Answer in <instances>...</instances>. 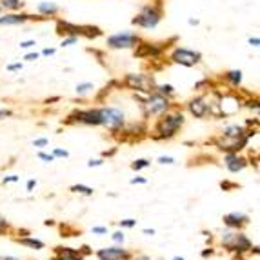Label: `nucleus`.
<instances>
[{
	"label": "nucleus",
	"mask_w": 260,
	"mask_h": 260,
	"mask_svg": "<svg viewBox=\"0 0 260 260\" xmlns=\"http://www.w3.org/2000/svg\"><path fill=\"white\" fill-rule=\"evenodd\" d=\"M225 166H228V169H230L231 173H237V171H242L246 168L247 160L246 158H240L237 153H228L225 155Z\"/></svg>",
	"instance_id": "obj_14"
},
{
	"label": "nucleus",
	"mask_w": 260,
	"mask_h": 260,
	"mask_svg": "<svg viewBox=\"0 0 260 260\" xmlns=\"http://www.w3.org/2000/svg\"><path fill=\"white\" fill-rule=\"evenodd\" d=\"M78 40V37H64V39H62V48H70V46H73L75 42H77Z\"/></svg>",
	"instance_id": "obj_27"
},
{
	"label": "nucleus",
	"mask_w": 260,
	"mask_h": 260,
	"mask_svg": "<svg viewBox=\"0 0 260 260\" xmlns=\"http://www.w3.org/2000/svg\"><path fill=\"white\" fill-rule=\"evenodd\" d=\"M8 70H9V71H17V70H22V64H20V62H17V64H9V66H8Z\"/></svg>",
	"instance_id": "obj_41"
},
{
	"label": "nucleus",
	"mask_w": 260,
	"mask_h": 260,
	"mask_svg": "<svg viewBox=\"0 0 260 260\" xmlns=\"http://www.w3.org/2000/svg\"><path fill=\"white\" fill-rule=\"evenodd\" d=\"M53 156H64V158H66V156H70V153L66 151V149H58V148H56L55 151H53Z\"/></svg>",
	"instance_id": "obj_33"
},
{
	"label": "nucleus",
	"mask_w": 260,
	"mask_h": 260,
	"mask_svg": "<svg viewBox=\"0 0 260 260\" xmlns=\"http://www.w3.org/2000/svg\"><path fill=\"white\" fill-rule=\"evenodd\" d=\"M33 46H37L35 40H26V42H20V48L22 49H29V48H33Z\"/></svg>",
	"instance_id": "obj_30"
},
{
	"label": "nucleus",
	"mask_w": 260,
	"mask_h": 260,
	"mask_svg": "<svg viewBox=\"0 0 260 260\" xmlns=\"http://www.w3.org/2000/svg\"><path fill=\"white\" fill-rule=\"evenodd\" d=\"M0 13H2V8H0Z\"/></svg>",
	"instance_id": "obj_54"
},
{
	"label": "nucleus",
	"mask_w": 260,
	"mask_h": 260,
	"mask_svg": "<svg viewBox=\"0 0 260 260\" xmlns=\"http://www.w3.org/2000/svg\"><path fill=\"white\" fill-rule=\"evenodd\" d=\"M164 46L168 48V42L164 44H151V42H144V40H140L137 46H135V51L133 55L137 56V58H148V56H158L162 51H164Z\"/></svg>",
	"instance_id": "obj_10"
},
{
	"label": "nucleus",
	"mask_w": 260,
	"mask_h": 260,
	"mask_svg": "<svg viewBox=\"0 0 260 260\" xmlns=\"http://www.w3.org/2000/svg\"><path fill=\"white\" fill-rule=\"evenodd\" d=\"M56 35L60 37H80V26L78 24H71L68 20H56Z\"/></svg>",
	"instance_id": "obj_12"
},
{
	"label": "nucleus",
	"mask_w": 260,
	"mask_h": 260,
	"mask_svg": "<svg viewBox=\"0 0 260 260\" xmlns=\"http://www.w3.org/2000/svg\"><path fill=\"white\" fill-rule=\"evenodd\" d=\"M55 258L51 260H82L84 256L80 255V251L71 249V247H55Z\"/></svg>",
	"instance_id": "obj_16"
},
{
	"label": "nucleus",
	"mask_w": 260,
	"mask_h": 260,
	"mask_svg": "<svg viewBox=\"0 0 260 260\" xmlns=\"http://www.w3.org/2000/svg\"><path fill=\"white\" fill-rule=\"evenodd\" d=\"M173 260H184V258H182V256H175Z\"/></svg>",
	"instance_id": "obj_53"
},
{
	"label": "nucleus",
	"mask_w": 260,
	"mask_h": 260,
	"mask_svg": "<svg viewBox=\"0 0 260 260\" xmlns=\"http://www.w3.org/2000/svg\"><path fill=\"white\" fill-rule=\"evenodd\" d=\"M39 53H37V51H33V53H27V55L26 56H24V60H37V58H39Z\"/></svg>",
	"instance_id": "obj_35"
},
{
	"label": "nucleus",
	"mask_w": 260,
	"mask_h": 260,
	"mask_svg": "<svg viewBox=\"0 0 260 260\" xmlns=\"http://www.w3.org/2000/svg\"><path fill=\"white\" fill-rule=\"evenodd\" d=\"M122 86L135 89V91H144V93H153L155 91V80L151 77H146L142 73H129L124 77Z\"/></svg>",
	"instance_id": "obj_6"
},
{
	"label": "nucleus",
	"mask_w": 260,
	"mask_h": 260,
	"mask_svg": "<svg viewBox=\"0 0 260 260\" xmlns=\"http://www.w3.org/2000/svg\"><path fill=\"white\" fill-rule=\"evenodd\" d=\"M39 158H42V160H46V162H53V160H55V156L48 155V153H39Z\"/></svg>",
	"instance_id": "obj_32"
},
{
	"label": "nucleus",
	"mask_w": 260,
	"mask_h": 260,
	"mask_svg": "<svg viewBox=\"0 0 260 260\" xmlns=\"http://www.w3.org/2000/svg\"><path fill=\"white\" fill-rule=\"evenodd\" d=\"M46 144H48V139H39L33 142V146H35V148H42V146H46Z\"/></svg>",
	"instance_id": "obj_37"
},
{
	"label": "nucleus",
	"mask_w": 260,
	"mask_h": 260,
	"mask_svg": "<svg viewBox=\"0 0 260 260\" xmlns=\"http://www.w3.org/2000/svg\"><path fill=\"white\" fill-rule=\"evenodd\" d=\"M247 215L244 213H230V215H225L224 217V224L230 225V228H242V225L247 224Z\"/></svg>",
	"instance_id": "obj_17"
},
{
	"label": "nucleus",
	"mask_w": 260,
	"mask_h": 260,
	"mask_svg": "<svg viewBox=\"0 0 260 260\" xmlns=\"http://www.w3.org/2000/svg\"><path fill=\"white\" fill-rule=\"evenodd\" d=\"M73 193H80V195H93V187L82 186V184H77V186H71Z\"/></svg>",
	"instance_id": "obj_24"
},
{
	"label": "nucleus",
	"mask_w": 260,
	"mask_h": 260,
	"mask_svg": "<svg viewBox=\"0 0 260 260\" xmlns=\"http://www.w3.org/2000/svg\"><path fill=\"white\" fill-rule=\"evenodd\" d=\"M89 89H93V84L91 82L78 84V86H77V93H78V95H84V93H87Z\"/></svg>",
	"instance_id": "obj_26"
},
{
	"label": "nucleus",
	"mask_w": 260,
	"mask_h": 260,
	"mask_svg": "<svg viewBox=\"0 0 260 260\" xmlns=\"http://www.w3.org/2000/svg\"><path fill=\"white\" fill-rule=\"evenodd\" d=\"M37 186V182H35V180H29V182H27V189H33V187H35Z\"/></svg>",
	"instance_id": "obj_47"
},
{
	"label": "nucleus",
	"mask_w": 260,
	"mask_h": 260,
	"mask_svg": "<svg viewBox=\"0 0 260 260\" xmlns=\"http://www.w3.org/2000/svg\"><path fill=\"white\" fill-rule=\"evenodd\" d=\"M93 233H108V230H106V228H93Z\"/></svg>",
	"instance_id": "obj_45"
},
{
	"label": "nucleus",
	"mask_w": 260,
	"mask_h": 260,
	"mask_svg": "<svg viewBox=\"0 0 260 260\" xmlns=\"http://www.w3.org/2000/svg\"><path fill=\"white\" fill-rule=\"evenodd\" d=\"M131 184H146V178H142V177L131 178Z\"/></svg>",
	"instance_id": "obj_43"
},
{
	"label": "nucleus",
	"mask_w": 260,
	"mask_h": 260,
	"mask_svg": "<svg viewBox=\"0 0 260 260\" xmlns=\"http://www.w3.org/2000/svg\"><path fill=\"white\" fill-rule=\"evenodd\" d=\"M184 124V117L180 113H173V115H164L160 120L156 122L155 126V135H153V139L158 140V139H171L175 137L180 127Z\"/></svg>",
	"instance_id": "obj_2"
},
{
	"label": "nucleus",
	"mask_w": 260,
	"mask_h": 260,
	"mask_svg": "<svg viewBox=\"0 0 260 260\" xmlns=\"http://www.w3.org/2000/svg\"><path fill=\"white\" fill-rule=\"evenodd\" d=\"M224 78L231 84V86H239V84L242 82V71L240 70L228 71V73H224Z\"/></svg>",
	"instance_id": "obj_21"
},
{
	"label": "nucleus",
	"mask_w": 260,
	"mask_h": 260,
	"mask_svg": "<svg viewBox=\"0 0 260 260\" xmlns=\"http://www.w3.org/2000/svg\"><path fill=\"white\" fill-rule=\"evenodd\" d=\"M155 91L160 93V95H164V96H171L175 93V87L169 86V84H160V86H155Z\"/></svg>",
	"instance_id": "obj_23"
},
{
	"label": "nucleus",
	"mask_w": 260,
	"mask_h": 260,
	"mask_svg": "<svg viewBox=\"0 0 260 260\" xmlns=\"http://www.w3.org/2000/svg\"><path fill=\"white\" fill-rule=\"evenodd\" d=\"M100 117V126H108L109 129L117 131L124 126V113L117 108H102L99 109Z\"/></svg>",
	"instance_id": "obj_8"
},
{
	"label": "nucleus",
	"mask_w": 260,
	"mask_h": 260,
	"mask_svg": "<svg viewBox=\"0 0 260 260\" xmlns=\"http://www.w3.org/2000/svg\"><path fill=\"white\" fill-rule=\"evenodd\" d=\"M6 230H8V222L4 218H0V233H4Z\"/></svg>",
	"instance_id": "obj_42"
},
{
	"label": "nucleus",
	"mask_w": 260,
	"mask_h": 260,
	"mask_svg": "<svg viewBox=\"0 0 260 260\" xmlns=\"http://www.w3.org/2000/svg\"><path fill=\"white\" fill-rule=\"evenodd\" d=\"M29 20H48L46 17L39 15V17H33V15H27V13H20V11H11V13H6V15H0V26H20L24 22H29Z\"/></svg>",
	"instance_id": "obj_9"
},
{
	"label": "nucleus",
	"mask_w": 260,
	"mask_h": 260,
	"mask_svg": "<svg viewBox=\"0 0 260 260\" xmlns=\"http://www.w3.org/2000/svg\"><path fill=\"white\" fill-rule=\"evenodd\" d=\"M249 44H251L253 48H258V46H260V39H258V37H251V39H249Z\"/></svg>",
	"instance_id": "obj_40"
},
{
	"label": "nucleus",
	"mask_w": 260,
	"mask_h": 260,
	"mask_svg": "<svg viewBox=\"0 0 260 260\" xmlns=\"http://www.w3.org/2000/svg\"><path fill=\"white\" fill-rule=\"evenodd\" d=\"M24 6H26L24 0H0V8L6 11H20L24 9Z\"/></svg>",
	"instance_id": "obj_19"
},
{
	"label": "nucleus",
	"mask_w": 260,
	"mask_h": 260,
	"mask_svg": "<svg viewBox=\"0 0 260 260\" xmlns=\"http://www.w3.org/2000/svg\"><path fill=\"white\" fill-rule=\"evenodd\" d=\"M162 17H164V0H155L151 4L144 6L140 13L131 18V24L144 29H153L160 24Z\"/></svg>",
	"instance_id": "obj_1"
},
{
	"label": "nucleus",
	"mask_w": 260,
	"mask_h": 260,
	"mask_svg": "<svg viewBox=\"0 0 260 260\" xmlns=\"http://www.w3.org/2000/svg\"><path fill=\"white\" fill-rule=\"evenodd\" d=\"M11 115H13V113L9 111V109H0V120L6 117H11Z\"/></svg>",
	"instance_id": "obj_39"
},
{
	"label": "nucleus",
	"mask_w": 260,
	"mask_h": 260,
	"mask_svg": "<svg viewBox=\"0 0 260 260\" xmlns=\"http://www.w3.org/2000/svg\"><path fill=\"white\" fill-rule=\"evenodd\" d=\"M187 22H189V26H199V24H200L199 18H189Z\"/></svg>",
	"instance_id": "obj_46"
},
{
	"label": "nucleus",
	"mask_w": 260,
	"mask_h": 260,
	"mask_svg": "<svg viewBox=\"0 0 260 260\" xmlns=\"http://www.w3.org/2000/svg\"><path fill=\"white\" fill-rule=\"evenodd\" d=\"M37 11H39V15L46 17L48 20H51V18H56V15L60 13V8H58L55 2H40V4L37 6Z\"/></svg>",
	"instance_id": "obj_15"
},
{
	"label": "nucleus",
	"mask_w": 260,
	"mask_h": 260,
	"mask_svg": "<svg viewBox=\"0 0 260 260\" xmlns=\"http://www.w3.org/2000/svg\"><path fill=\"white\" fill-rule=\"evenodd\" d=\"M158 162H160V164H175V158H171V156H160Z\"/></svg>",
	"instance_id": "obj_34"
},
{
	"label": "nucleus",
	"mask_w": 260,
	"mask_h": 260,
	"mask_svg": "<svg viewBox=\"0 0 260 260\" xmlns=\"http://www.w3.org/2000/svg\"><path fill=\"white\" fill-rule=\"evenodd\" d=\"M17 242L22 244V246L33 247V249H44V242L42 240H37V239H18Z\"/></svg>",
	"instance_id": "obj_22"
},
{
	"label": "nucleus",
	"mask_w": 260,
	"mask_h": 260,
	"mask_svg": "<svg viewBox=\"0 0 260 260\" xmlns=\"http://www.w3.org/2000/svg\"><path fill=\"white\" fill-rule=\"evenodd\" d=\"M149 166V160H146V158H139V160H135L133 164H131V168L135 169V171H139V169H144Z\"/></svg>",
	"instance_id": "obj_25"
},
{
	"label": "nucleus",
	"mask_w": 260,
	"mask_h": 260,
	"mask_svg": "<svg viewBox=\"0 0 260 260\" xmlns=\"http://www.w3.org/2000/svg\"><path fill=\"white\" fill-rule=\"evenodd\" d=\"M211 255H213V249H211V247H209L208 251H204V253H202V256H211Z\"/></svg>",
	"instance_id": "obj_48"
},
{
	"label": "nucleus",
	"mask_w": 260,
	"mask_h": 260,
	"mask_svg": "<svg viewBox=\"0 0 260 260\" xmlns=\"http://www.w3.org/2000/svg\"><path fill=\"white\" fill-rule=\"evenodd\" d=\"M144 235H149V237H151V235H155V231H153V230H144Z\"/></svg>",
	"instance_id": "obj_49"
},
{
	"label": "nucleus",
	"mask_w": 260,
	"mask_h": 260,
	"mask_svg": "<svg viewBox=\"0 0 260 260\" xmlns=\"http://www.w3.org/2000/svg\"><path fill=\"white\" fill-rule=\"evenodd\" d=\"M233 260H242V256H240V253H239V256H235Z\"/></svg>",
	"instance_id": "obj_52"
},
{
	"label": "nucleus",
	"mask_w": 260,
	"mask_h": 260,
	"mask_svg": "<svg viewBox=\"0 0 260 260\" xmlns=\"http://www.w3.org/2000/svg\"><path fill=\"white\" fill-rule=\"evenodd\" d=\"M102 164H104V160H89V162H87V166H89V168H93V166L96 168V166H102Z\"/></svg>",
	"instance_id": "obj_44"
},
{
	"label": "nucleus",
	"mask_w": 260,
	"mask_h": 260,
	"mask_svg": "<svg viewBox=\"0 0 260 260\" xmlns=\"http://www.w3.org/2000/svg\"><path fill=\"white\" fill-rule=\"evenodd\" d=\"M111 239L115 240V242H124V233L117 231V233H113V235H111Z\"/></svg>",
	"instance_id": "obj_31"
},
{
	"label": "nucleus",
	"mask_w": 260,
	"mask_h": 260,
	"mask_svg": "<svg viewBox=\"0 0 260 260\" xmlns=\"http://www.w3.org/2000/svg\"><path fill=\"white\" fill-rule=\"evenodd\" d=\"M244 135H246V131H244L240 126H228L224 129V139H235V140H239V139H242Z\"/></svg>",
	"instance_id": "obj_20"
},
{
	"label": "nucleus",
	"mask_w": 260,
	"mask_h": 260,
	"mask_svg": "<svg viewBox=\"0 0 260 260\" xmlns=\"http://www.w3.org/2000/svg\"><path fill=\"white\" fill-rule=\"evenodd\" d=\"M104 35V31L100 29L99 26H93V24H84L80 26V37H86V39H99V37Z\"/></svg>",
	"instance_id": "obj_18"
},
{
	"label": "nucleus",
	"mask_w": 260,
	"mask_h": 260,
	"mask_svg": "<svg viewBox=\"0 0 260 260\" xmlns=\"http://www.w3.org/2000/svg\"><path fill=\"white\" fill-rule=\"evenodd\" d=\"M55 53H56L55 48H46V49H42V55L44 56H51V55H55Z\"/></svg>",
	"instance_id": "obj_38"
},
{
	"label": "nucleus",
	"mask_w": 260,
	"mask_h": 260,
	"mask_svg": "<svg viewBox=\"0 0 260 260\" xmlns=\"http://www.w3.org/2000/svg\"><path fill=\"white\" fill-rule=\"evenodd\" d=\"M169 58H171V62H175V64L191 68V66L200 64V60H202V55H200L199 51H193V49L180 48V46H177V48L171 51Z\"/></svg>",
	"instance_id": "obj_7"
},
{
	"label": "nucleus",
	"mask_w": 260,
	"mask_h": 260,
	"mask_svg": "<svg viewBox=\"0 0 260 260\" xmlns=\"http://www.w3.org/2000/svg\"><path fill=\"white\" fill-rule=\"evenodd\" d=\"M187 108H189L191 115L197 118H204L206 115H208V104H206V100L202 99V96L191 100L189 104H187Z\"/></svg>",
	"instance_id": "obj_13"
},
{
	"label": "nucleus",
	"mask_w": 260,
	"mask_h": 260,
	"mask_svg": "<svg viewBox=\"0 0 260 260\" xmlns=\"http://www.w3.org/2000/svg\"><path fill=\"white\" fill-rule=\"evenodd\" d=\"M222 244H224V247L228 251L240 253V255L246 253L247 249H251V242H249V239H247L246 235L233 233V231H225L222 235Z\"/></svg>",
	"instance_id": "obj_5"
},
{
	"label": "nucleus",
	"mask_w": 260,
	"mask_h": 260,
	"mask_svg": "<svg viewBox=\"0 0 260 260\" xmlns=\"http://www.w3.org/2000/svg\"><path fill=\"white\" fill-rule=\"evenodd\" d=\"M135 224H137V220H133V218H126V220H120L122 228H133Z\"/></svg>",
	"instance_id": "obj_29"
},
{
	"label": "nucleus",
	"mask_w": 260,
	"mask_h": 260,
	"mask_svg": "<svg viewBox=\"0 0 260 260\" xmlns=\"http://www.w3.org/2000/svg\"><path fill=\"white\" fill-rule=\"evenodd\" d=\"M140 106H142L144 117H151V115H160V113L168 111V109H169V100H168V96L153 91V93H149L148 99L144 100Z\"/></svg>",
	"instance_id": "obj_4"
},
{
	"label": "nucleus",
	"mask_w": 260,
	"mask_h": 260,
	"mask_svg": "<svg viewBox=\"0 0 260 260\" xmlns=\"http://www.w3.org/2000/svg\"><path fill=\"white\" fill-rule=\"evenodd\" d=\"M220 187L224 191H230V189H235V187H239V184H235V182H228V180H224V182L220 184Z\"/></svg>",
	"instance_id": "obj_28"
},
{
	"label": "nucleus",
	"mask_w": 260,
	"mask_h": 260,
	"mask_svg": "<svg viewBox=\"0 0 260 260\" xmlns=\"http://www.w3.org/2000/svg\"><path fill=\"white\" fill-rule=\"evenodd\" d=\"M4 184H9V182H18V177L17 175H11V177H4V180H2Z\"/></svg>",
	"instance_id": "obj_36"
},
{
	"label": "nucleus",
	"mask_w": 260,
	"mask_h": 260,
	"mask_svg": "<svg viewBox=\"0 0 260 260\" xmlns=\"http://www.w3.org/2000/svg\"><path fill=\"white\" fill-rule=\"evenodd\" d=\"M0 260H17V258H11V256H2Z\"/></svg>",
	"instance_id": "obj_51"
},
{
	"label": "nucleus",
	"mask_w": 260,
	"mask_h": 260,
	"mask_svg": "<svg viewBox=\"0 0 260 260\" xmlns=\"http://www.w3.org/2000/svg\"><path fill=\"white\" fill-rule=\"evenodd\" d=\"M96 256L100 260H131V253L122 247H104L96 251Z\"/></svg>",
	"instance_id": "obj_11"
},
{
	"label": "nucleus",
	"mask_w": 260,
	"mask_h": 260,
	"mask_svg": "<svg viewBox=\"0 0 260 260\" xmlns=\"http://www.w3.org/2000/svg\"><path fill=\"white\" fill-rule=\"evenodd\" d=\"M137 260H151V258H149V256H139Z\"/></svg>",
	"instance_id": "obj_50"
},
{
	"label": "nucleus",
	"mask_w": 260,
	"mask_h": 260,
	"mask_svg": "<svg viewBox=\"0 0 260 260\" xmlns=\"http://www.w3.org/2000/svg\"><path fill=\"white\" fill-rule=\"evenodd\" d=\"M142 40V37L131 31H120L115 35H109L106 39V46L111 49H133L137 44Z\"/></svg>",
	"instance_id": "obj_3"
}]
</instances>
